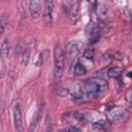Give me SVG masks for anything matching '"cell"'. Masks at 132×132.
<instances>
[{"instance_id": "6da1fadb", "label": "cell", "mask_w": 132, "mask_h": 132, "mask_svg": "<svg viewBox=\"0 0 132 132\" xmlns=\"http://www.w3.org/2000/svg\"><path fill=\"white\" fill-rule=\"evenodd\" d=\"M107 91V82L100 77L86 79L79 84V91L73 95V101L77 103L88 102L101 98Z\"/></svg>"}, {"instance_id": "7a4b0ae2", "label": "cell", "mask_w": 132, "mask_h": 132, "mask_svg": "<svg viewBox=\"0 0 132 132\" xmlns=\"http://www.w3.org/2000/svg\"><path fill=\"white\" fill-rule=\"evenodd\" d=\"M54 79L56 82H59L63 76L65 68V53L60 45H57L54 50Z\"/></svg>"}, {"instance_id": "3957f363", "label": "cell", "mask_w": 132, "mask_h": 132, "mask_svg": "<svg viewBox=\"0 0 132 132\" xmlns=\"http://www.w3.org/2000/svg\"><path fill=\"white\" fill-rule=\"evenodd\" d=\"M107 117L110 122L119 123V122L125 121L129 117V112L123 108H112L111 110H109Z\"/></svg>"}, {"instance_id": "277c9868", "label": "cell", "mask_w": 132, "mask_h": 132, "mask_svg": "<svg viewBox=\"0 0 132 132\" xmlns=\"http://www.w3.org/2000/svg\"><path fill=\"white\" fill-rule=\"evenodd\" d=\"M82 46H84V43L80 40H71L65 46L66 55L69 57H76L81 52Z\"/></svg>"}, {"instance_id": "5b68a950", "label": "cell", "mask_w": 132, "mask_h": 132, "mask_svg": "<svg viewBox=\"0 0 132 132\" xmlns=\"http://www.w3.org/2000/svg\"><path fill=\"white\" fill-rule=\"evenodd\" d=\"M53 13H54V0H45L44 8H43V21L48 26L53 24Z\"/></svg>"}, {"instance_id": "8992f818", "label": "cell", "mask_w": 132, "mask_h": 132, "mask_svg": "<svg viewBox=\"0 0 132 132\" xmlns=\"http://www.w3.org/2000/svg\"><path fill=\"white\" fill-rule=\"evenodd\" d=\"M12 112H13V122H14V128L16 131L22 132L23 131V121H22V112L20 108V104L18 102L13 103L12 107Z\"/></svg>"}, {"instance_id": "52a82bcc", "label": "cell", "mask_w": 132, "mask_h": 132, "mask_svg": "<svg viewBox=\"0 0 132 132\" xmlns=\"http://www.w3.org/2000/svg\"><path fill=\"white\" fill-rule=\"evenodd\" d=\"M41 4L40 0H31L30 1V13L33 19H37L40 15Z\"/></svg>"}, {"instance_id": "ba28073f", "label": "cell", "mask_w": 132, "mask_h": 132, "mask_svg": "<svg viewBox=\"0 0 132 132\" xmlns=\"http://www.w3.org/2000/svg\"><path fill=\"white\" fill-rule=\"evenodd\" d=\"M100 28H99V26H95V25H93L92 27H91V30L88 32V36H89V40H90V42H92V43H95V42H97L99 39H100Z\"/></svg>"}, {"instance_id": "9c48e42d", "label": "cell", "mask_w": 132, "mask_h": 132, "mask_svg": "<svg viewBox=\"0 0 132 132\" xmlns=\"http://www.w3.org/2000/svg\"><path fill=\"white\" fill-rule=\"evenodd\" d=\"M78 10H79V4H78V0H73L72 4L69 8V19L72 23H74L77 20L78 16Z\"/></svg>"}, {"instance_id": "30bf717a", "label": "cell", "mask_w": 132, "mask_h": 132, "mask_svg": "<svg viewBox=\"0 0 132 132\" xmlns=\"http://www.w3.org/2000/svg\"><path fill=\"white\" fill-rule=\"evenodd\" d=\"M92 127H93L94 130H97V131L107 130L109 128V122L106 121V120H99V121L93 123Z\"/></svg>"}, {"instance_id": "8fae6325", "label": "cell", "mask_w": 132, "mask_h": 132, "mask_svg": "<svg viewBox=\"0 0 132 132\" xmlns=\"http://www.w3.org/2000/svg\"><path fill=\"white\" fill-rule=\"evenodd\" d=\"M97 13H98V18L100 21H103V22H106L107 21V18H108V11H107V8L104 6V5H99L98 8H97Z\"/></svg>"}, {"instance_id": "7c38bea8", "label": "cell", "mask_w": 132, "mask_h": 132, "mask_svg": "<svg viewBox=\"0 0 132 132\" xmlns=\"http://www.w3.org/2000/svg\"><path fill=\"white\" fill-rule=\"evenodd\" d=\"M9 50H10V46H9V42L7 39H4L2 44H1V57L2 59H5L8 54H9Z\"/></svg>"}, {"instance_id": "4fadbf2b", "label": "cell", "mask_w": 132, "mask_h": 132, "mask_svg": "<svg viewBox=\"0 0 132 132\" xmlns=\"http://www.w3.org/2000/svg\"><path fill=\"white\" fill-rule=\"evenodd\" d=\"M122 74V69L120 67H111L108 70V76L110 78H118Z\"/></svg>"}, {"instance_id": "5bb4252c", "label": "cell", "mask_w": 132, "mask_h": 132, "mask_svg": "<svg viewBox=\"0 0 132 132\" xmlns=\"http://www.w3.org/2000/svg\"><path fill=\"white\" fill-rule=\"evenodd\" d=\"M48 56H50L48 50H44V51H42V52L40 53V55H39V58H38V61H37L36 65H37V66H41V65L46 61V59L48 58Z\"/></svg>"}, {"instance_id": "9a60e30c", "label": "cell", "mask_w": 132, "mask_h": 132, "mask_svg": "<svg viewBox=\"0 0 132 132\" xmlns=\"http://www.w3.org/2000/svg\"><path fill=\"white\" fill-rule=\"evenodd\" d=\"M87 70L85 68L84 65H81L80 63H77L75 66H74V74L77 75V76H80V75H84L86 74Z\"/></svg>"}, {"instance_id": "2e32d148", "label": "cell", "mask_w": 132, "mask_h": 132, "mask_svg": "<svg viewBox=\"0 0 132 132\" xmlns=\"http://www.w3.org/2000/svg\"><path fill=\"white\" fill-rule=\"evenodd\" d=\"M29 59H30V50L26 48V50L23 52V54H22V58H21V63H22V65L26 66V65L28 64V62H29Z\"/></svg>"}, {"instance_id": "e0dca14e", "label": "cell", "mask_w": 132, "mask_h": 132, "mask_svg": "<svg viewBox=\"0 0 132 132\" xmlns=\"http://www.w3.org/2000/svg\"><path fill=\"white\" fill-rule=\"evenodd\" d=\"M94 56H95V51L93 47H88L84 53V57L89 60H92L94 58Z\"/></svg>"}, {"instance_id": "ac0fdd59", "label": "cell", "mask_w": 132, "mask_h": 132, "mask_svg": "<svg viewBox=\"0 0 132 132\" xmlns=\"http://www.w3.org/2000/svg\"><path fill=\"white\" fill-rule=\"evenodd\" d=\"M111 61H112V56H111V54L109 52L103 54V56H102V63H103V65H108V64H110Z\"/></svg>"}, {"instance_id": "d6986e66", "label": "cell", "mask_w": 132, "mask_h": 132, "mask_svg": "<svg viewBox=\"0 0 132 132\" xmlns=\"http://www.w3.org/2000/svg\"><path fill=\"white\" fill-rule=\"evenodd\" d=\"M39 114H40V109H38V110L36 111V113H35V116H34V119L32 120L31 129H32V128H34V127L37 125V123H38V121H39Z\"/></svg>"}, {"instance_id": "ffe728a7", "label": "cell", "mask_w": 132, "mask_h": 132, "mask_svg": "<svg viewBox=\"0 0 132 132\" xmlns=\"http://www.w3.org/2000/svg\"><path fill=\"white\" fill-rule=\"evenodd\" d=\"M68 93H69L68 90L65 88H59L57 90V95H59V96H67Z\"/></svg>"}, {"instance_id": "44dd1931", "label": "cell", "mask_w": 132, "mask_h": 132, "mask_svg": "<svg viewBox=\"0 0 132 132\" xmlns=\"http://www.w3.org/2000/svg\"><path fill=\"white\" fill-rule=\"evenodd\" d=\"M64 131H71V132H74V131H79V129H78L77 127H75L74 125H70L69 127L65 128Z\"/></svg>"}, {"instance_id": "7402d4cb", "label": "cell", "mask_w": 132, "mask_h": 132, "mask_svg": "<svg viewBox=\"0 0 132 132\" xmlns=\"http://www.w3.org/2000/svg\"><path fill=\"white\" fill-rule=\"evenodd\" d=\"M4 28H5V19L2 16L1 18V23H0V33H3Z\"/></svg>"}, {"instance_id": "603a6c76", "label": "cell", "mask_w": 132, "mask_h": 132, "mask_svg": "<svg viewBox=\"0 0 132 132\" xmlns=\"http://www.w3.org/2000/svg\"><path fill=\"white\" fill-rule=\"evenodd\" d=\"M113 57H114V59H118V60H121V59L123 58V55H122V54H120V53H116Z\"/></svg>"}, {"instance_id": "cb8c5ba5", "label": "cell", "mask_w": 132, "mask_h": 132, "mask_svg": "<svg viewBox=\"0 0 132 132\" xmlns=\"http://www.w3.org/2000/svg\"><path fill=\"white\" fill-rule=\"evenodd\" d=\"M88 2L92 5H96L97 4V0H88Z\"/></svg>"}, {"instance_id": "d4e9b609", "label": "cell", "mask_w": 132, "mask_h": 132, "mask_svg": "<svg viewBox=\"0 0 132 132\" xmlns=\"http://www.w3.org/2000/svg\"><path fill=\"white\" fill-rule=\"evenodd\" d=\"M129 76H130V77L132 76V72H129Z\"/></svg>"}, {"instance_id": "484cf974", "label": "cell", "mask_w": 132, "mask_h": 132, "mask_svg": "<svg viewBox=\"0 0 132 132\" xmlns=\"http://www.w3.org/2000/svg\"><path fill=\"white\" fill-rule=\"evenodd\" d=\"M130 20H131V23H132V13H131V15H130Z\"/></svg>"}]
</instances>
